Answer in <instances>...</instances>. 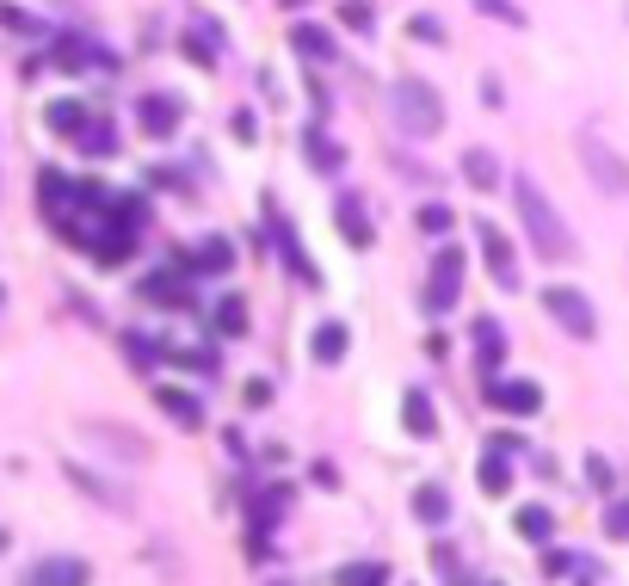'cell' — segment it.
Listing matches in <instances>:
<instances>
[{
	"instance_id": "cell-1",
	"label": "cell",
	"mask_w": 629,
	"mask_h": 586,
	"mask_svg": "<svg viewBox=\"0 0 629 586\" xmlns=\"http://www.w3.org/2000/svg\"><path fill=\"white\" fill-rule=\"evenodd\" d=\"M512 198H518V223H525L537 260H543V266H568V260H574V235L562 229V216H555L549 192L537 186L531 173H518V179H512Z\"/></svg>"
},
{
	"instance_id": "cell-2",
	"label": "cell",
	"mask_w": 629,
	"mask_h": 586,
	"mask_svg": "<svg viewBox=\"0 0 629 586\" xmlns=\"http://www.w3.org/2000/svg\"><path fill=\"white\" fill-rule=\"evenodd\" d=\"M389 118H395V130H401V136L426 142V136H438V130H444V99H438V87H432V81L401 75V81L389 87Z\"/></svg>"
},
{
	"instance_id": "cell-3",
	"label": "cell",
	"mask_w": 629,
	"mask_h": 586,
	"mask_svg": "<svg viewBox=\"0 0 629 586\" xmlns=\"http://www.w3.org/2000/svg\"><path fill=\"white\" fill-rule=\"evenodd\" d=\"M457 297H463V247H438L432 278H426V309L444 315V309H457Z\"/></svg>"
},
{
	"instance_id": "cell-4",
	"label": "cell",
	"mask_w": 629,
	"mask_h": 586,
	"mask_svg": "<svg viewBox=\"0 0 629 586\" xmlns=\"http://www.w3.org/2000/svg\"><path fill=\"white\" fill-rule=\"evenodd\" d=\"M580 161H586L592 179H599V192H611V198L629 192V167L617 161V149H611L605 136H580Z\"/></svg>"
},
{
	"instance_id": "cell-5",
	"label": "cell",
	"mask_w": 629,
	"mask_h": 586,
	"mask_svg": "<svg viewBox=\"0 0 629 586\" xmlns=\"http://www.w3.org/2000/svg\"><path fill=\"white\" fill-rule=\"evenodd\" d=\"M543 309L555 315V327H568L574 340H592V334H599V321H592V303L580 297V290H568V284L543 290Z\"/></svg>"
},
{
	"instance_id": "cell-6",
	"label": "cell",
	"mask_w": 629,
	"mask_h": 586,
	"mask_svg": "<svg viewBox=\"0 0 629 586\" xmlns=\"http://www.w3.org/2000/svg\"><path fill=\"white\" fill-rule=\"evenodd\" d=\"M488 408H500V414H537L543 389L525 383V377H488Z\"/></svg>"
},
{
	"instance_id": "cell-7",
	"label": "cell",
	"mask_w": 629,
	"mask_h": 586,
	"mask_svg": "<svg viewBox=\"0 0 629 586\" xmlns=\"http://www.w3.org/2000/svg\"><path fill=\"white\" fill-rule=\"evenodd\" d=\"M481 260H488V272H494V284L500 290H518V266H512V241L494 229V223H481Z\"/></svg>"
},
{
	"instance_id": "cell-8",
	"label": "cell",
	"mask_w": 629,
	"mask_h": 586,
	"mask_svg": "<svg viewBox=\"0 0 629 586\" xmlns=\"http://www.w3.org/2000/svg\"><path fill=\"white\" fill-rule=\"evenodd\" d=\"M136 124H142V136H173L179 130V99L173 93H148L136 105Z\"/></svg>"
},
{
	"instance_id": "cell-9",
	"label": "cell",
	"mask_w": 629,
	"mask_h": 586,
	"mask_svg": "<svg viewBox=\"0 0 629 586\" xmlns=\"http://www.w3.org/2000/svg\"><path fill=\"white\" fill-rule=\"evenodd\" d=\"M179 272H192V260H179ZM179 272H155V278H142V297H148V303H167V309H198V303H192V290L179 284Z\"/></svg>"
},
{
	"instance_id": "cell-10",
	"label": "cell",
	"mask_w": 629,
	"mask_h": 586,
	"mask_svg": "<svg viewBox=\"0 0 629 586\" xmlns=\"http://www.w3.org/2000/svg\"><path fill=\"white\" fill-rule=\"evenodd\" d=\"M155 401L167 408V420H173V426H192V432L204 426V401H198V395H185V389H161Z\"/></svg>"
},
{
	"instance_id": "cell-11",
	"label": "cell",
	"mask_w": 629,
	"mask_h": 586,
	"mask_svg": "<svg viewBox=\"0 0 629 586\" xmlns=\"http://www.w3.org/2000/svg\"><path fill=\"white\" fill-rule=\"evenodd\" d=\"M290 50H303L309 62H333V38H327L321 25H309V19H296V25H290Z\"/></svg>"
},
{
	"instance_id": "cell-12",
	"label": "cell",
	"mask_w": 629,
	"mask_h": 586,
	"mask_svg": "<svg viewBox=\"0 0 629 586\" xmlns=\"http://www.w3.org/2000/svg\"><path fill=\"white\" fill-rule=\"evenodd\" d=\"M475 352H481V377H494V371H500V358H506V334H500V321H475Z\"/></svg>"
},
{
	"instance_id": "cell-13",
	"label": "cell",
	"mask_w": 629,
	"mask_h": 586,
	"mask_svg": "<svg viewBox=\"0 0 629 586\" xmlns=\"http://www.w3.org/2000/svg\"><path fill=\"white\" fill-rule=\"evenodd\" d=\"M463 179H469L475 192H494V186H500V161H494L488 149H469V155H463Z\"/></svg>"
},
{
	"instance_id": "cell-14",
	"label": "cell",
	"mask_w": 629,
	"mask_h": 586,
	"mask_svg": "<svg viewBox=\"0 0 629 586\" xmlns=\"http://www.w3.org/2000/svg\"><path fill=\"white\" fill-rule=\"evenodd\" d=\"M401 420H407V432H414V438H432L438 432V420H432V395L426 389H407V401H401Z\"/></svg>"
},
{
	"instance_id": "cell-15",
	"label": "cell",
	"mask_w": 629,
	"mask_h": 586,
	"mask_svg": "<svg viewBox=\"0 0 629 586\" xmlns=\"http://www.w3.org/2000/svg\"><path fill=\"white\" fill-rule=\"evenodd\" d=\"M333 210H340V216H333V223H340V235H346L352 247H370V223H364V204H358V198H340Z\"/></svg>"
},
{
	"instance_id": "cell-16",
	"label": "cell",
	"mask_w": 629,
	"mask_h": 586,
	"mask_svg": "<svg viewBox=\"0 0 629 586\" xmlns=\"http://www.w3.org/2000/svg\"><path fill=\"white\" fill-rule=\"evenodd\" d=\"M37 586H87V562H74V556H56L37 568Z\"/></svg>"
},
{
	"instance_id": "cell-17",
	"label": "cell",
	"mask_w": 629,
	"mask_h": 586,
	"mask_svg": "<svg viewBox=\"0 0 629 586\" xmlns=\"http://www.w3.org/2000/svg\"><path fill=\"white\" fill-rule=\"evenodd\" d=\"M309 346H315V358H321V364H340L352 340H346V327H340V321H321V327H315V340H309Z\"/></svg>"
},
{
	"instance_id": "cell-18",
	"label": "cell",
	"mask_w": 629,
	"mask_h": 586,
	"mask_svg": "<svg viewBox=\"0 0 629 586\" xmlns=\"http://www.w3.org/2000/svg\"><path fill=\"white\" fill-rule=\"evenodd\" d=\"M303 149H309V167H315V173H340V161H346L321 130H303Z\"/></svg>"
},
{
	"instance_id": "cell-19",
	"label": "cell",
	"mask_w": 629,
	"mask_h": 586,
	"mask_svg": "<svg viewBox=\"0 0 629 586\" xmlns=\"http://www.w3.org/2000/svg\"><path fill=\"white\" fill-rule=\"evenodd\" d=\"M210 321H216V334H222V340H235V334H247V303H241V297H222Z\"/></svg>"
},
{
	"instance_id": "cell-20",
	"label": "cell",
	"mask_w": 629,
	"mask_h": 586,
	"mask_svg": "<svg viewBox=\"0 0 629 586\" xmlns=\"http://www.w3.org/2000/svg\"><path fill=\"white\" fill-rule=\"evenodd\" d=\"M93 118H87V105H74V99H56L50 105V130H62V136H81Z\"/></svg>"
},
{
	"instance_id": "cell-21",
	"label": "cell",
	"mask_w": 629,
	"mask_h": 586,
	"mask_svg": "<svg viewBox=\"0 0 629 586\" xmlns=\"http://www.w3.org/2000/svg\"><path fill=\"white\" fill-rule=\"evenodd\" d=\"M235 266V247L222 241V235H210L204 247H198V272H229Z\"/></svg>"
},
{
	"instance_id": "cell-22",
	"label": "cell",
	"mask_w": 629,
	"mask_h": 586,
	"mask_svg": "<svg viewBox=\"0 0 629 586\" xmlns=\"http://www.w3.org/2000/svg\"><path fill=\"white\" fill-rule=\"evenodd\" d=\"M278 253H284V266H290L296 278H303V284H315V266H309V253H303V241H296V235H284V229H278Z\"/></svg>"
},
{
	"instance_id": "cell-23",
	"label": "cell",
	"mask_w": 629,
	"mask_h": 586,
	"mask_svg": "<svg viewBox=\"0 0 629 586\" xmlns=\"http://www.w3.org/2000/svg\"><path fill=\"white\" fill-rule=\"evenodd\" d=\"M518 531H525L531 543H549V537H555V512H543V506H525V512H518Z\"/></svg>"
},
{
	"instance_id": "cell-24",
	"label": "cell",
	"mask_w": 629,
	"mask_h": 586,
	"mask_svg": "<svg viewBox=\"0 0 629 586\" xmlns=\"http://www.w3.org/2000/svg\"><path fill=\"white\" fill-rule=\"evenodd\" d=\"M414 512H420L426 525H444V519H451V500H444V488H420L414 494Z\"/></svg>"
},
{
	"instance_id": "cell-25",
	"label": "cell",
	"mask_w": 629,
	"mask_h": 586,
	"mask_svg": "<svg viewBox=\"0 0 629 586\" xmlns=\"http://www.w3.org/2000/svg\"><path fill=\"white\" fill-rule=\"evenodd\" d=\"M383 580H389L383 562H346L340 568V586H383Z\"/></svg>"
},
{
	"instance_id": "cell-26",
	"label": "cell",
	"mask_w": 629,
	"mask_h": 586,
	"mask_svg": "<svg viewBox=\"0 0 629 586\" xmlns=\"http://www.w3.org/2000/svg\"><path fill=\"white\" fill-rule=\"evenodd\" d=\"M506 488H512L506 457H481V494H506Z\"/></svg>"
},
{
	"instance_id": "cell-27",
	"label": "cell",
	"mask_w": 629,
	"mask_h": 586,
	"mask_svg": "<svg viewBox=\"0 0 629 586\" xmlns=\"http://www.w3.org/2000/svg\"><path fill=\"white\" fill-rule=\"evenodd\" d=\"M74 142H81L87 155H111V149H118V136H111V124H99V118H93L81 136H74Z\"/></svg>"
},
{
	"instance_id": "cell-28",
	"label": "cell",
	"mask_w": 629,
	"mask_h": 586,
	"mask_svg": "<svg viewBox=\"0 0 629 586\" xmlns=\"http://www.w3.org/2000/svg\"><path fill=\"white\" fill-rule=\"evenodd\" d=\"M340 25H346V31H358V38H364V31L377 25V7H370V0H346V7H340Z\"/></svg>"
},
{
	"instance_id": "cell-29",
	"label": "cell",
	"mask_w": 629,
	"mask_h": 586,
	"mask_svg": "<svg viewBox=\"0 0 629 586\" xmlns=\"http://www.w3.org/2000/svg\"><path fill=\"white\" fill-rule=\"evenodd\" d=\"M475 13H481V19H500V25H512V31L525 25V13H518V0H475Z\"/></svg>"
},
{
	"instance_id": "cell-30",
	"label": "cell",
	"mask_w": 629,
	"mask_h": 586,
	"mask_svg": "<svg viewBox=\"0 0 629 586\" xmlns=\"http://www.w3.org/2000/svg\"><path fill=\"white\" fill-rule=\"evenodd\" d=\"M605 537L629 543V500H611V506H605Z\"/></svg>"
},
{
	"instance_id": "cell-31",
	"label": "cell",
	"mask_w": 629,
	"mask_h": 586,
	"mask_svg": "<svg viewBox=\"0 0 629 586\" xmlns=\"http://www.w3.org/2000/svg\"><path fill=\"white\" fill-rule=\"evenodd\" d=\"M124 346H130V364H136V371H148V364H161V346H155V340H142V334H130Z\"/></svg>"
},
{
	"instance_id": "cell-32",
	"label": "cell",
	"mask_w": 629,
	"mask_h": 586,
	"mask_svg": "<svg viewBox=\"0 0 629 586\" xmlns=\"http://www.w3.org/2000/svg\"><path fill=\"white\" fill-rule=\"evenodd\" d=\"M451 223H457V210H444V204H426V210H420V229H426V235H444Z\"/></svg>"
},
{
	"instance_id": "cell-33",
	"label": "cell",
	"mask_w": 629,
	"mask_h": 586,
	"mask_svg": "<svg viewBox=\"0 0 629 586\" xmlns=\"http://www.w3.org/2000/svg\"><path fill=\"white\" fill-rule=\"evenodd\" d=\"M407 31H414V38H420V44H444V25H438V19H414V25H407Z\"/></svg>"
},
{
	"instance_id": "cell-34",
	"label": "cell",
	"mask_w": 629,
	"mask_h": 586,
	"mask_svg": "<svg viewBox=\"0 0 629 586\" xmlns=\"http://www.w3.org/2000/svg\"><path fill=\"white\" fill-rule=\"evenodd\" d=\"M586 482H592V488H611V463H599V457H586Z\"/></svg>"
},
{
	"instance_id": "cell-35",
	"label": "cell",
	"mask_w": 629,
	"mask_h": 586,
	"mask_svg": "<svg viewBox=\"0 0 629 586\" xmlns=\"http://www.w3.org/2000/svg\"><path fill=\"white\" fill-rule=\"evenodd\" d=\"M247 401H253V408H266V401H272V383L253 377V383H247Z\"/></svg>"
},
{
	"instance_id": "cell-36",
	"label": "cell",
	"mask_w": 629,
	"mask_h": 586,
	"mask_svg": "<svg viewBox=\"0 0 629 586\" xmlns=\"http://www.w3.org/2000/svg\"><path fill=\"white\" fill-rule=\"evenodd\" d=\"M235 136H241V142H253V136H259V124H253V112H235Z\"/></svg>"
},
{
	"instance_id": "cell-37",
	"label": "cell",
	"mask_w": 629,
	"mask_h": 586,
	"mask_svg": "<svg viewBox=\"0 0 629 586\" xmlns=\"http://www.w3.org/2000/svg\"><path fill=\"white\" fill-rule=\"evenodd\" d=\"M284 7H303V0H284Z\"/></svg>"
},
{
	"instance_id": "cell-38",
	"label": "cell",
	"mask_w": 629,
	"mask_h": 586,
	"mask_svg": "<svg viewBox=\"0 0 629 586\" xmlns=\"http://www.w3.org/2000/svg\"><path fill=\"white\" fill-rule=\"evenodd\" d=\"M0 549H7V531H0Z\"/></svg>"
},
{
	"instance_id": "cell-39",
	"label": "cell",
	"mask_w": 629,
	"mask_h": 586,
	"mask_svg": "<svg viewBox=\"0 0 629 586\" xmlns=\"http://www.w3.org/2000/svg\"><path fill=\"white\" fill-rule=\"evenodd\" d=\"M272 586H290V580H272Z\"/></svg>"
},
{
	"instance_id": "cell-40",
	"label": "cell",
	"mask_w": 629,
	"mask_h": 586,
	"mask_svg": "<svg viewBox=\"0 0 629 586\" xmlns=\"http://www.w3.org/2000/svg\"><path fill=\"white\" fill-rule=\"evenodd\" d=\"M494 586H500V580H494Z\"/></svg>"
}]
</instances>
